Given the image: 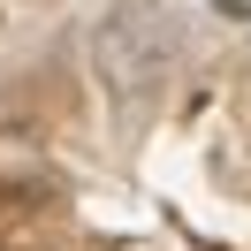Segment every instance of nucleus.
Wrapping results in <instances>:
<instances>
[{
    "label": "nucleus",
    "instance_id": "nucleus-2",
    "mask_svg": "<svg viewBox=\"0 0 251 251\" xmlns=\"http://www.w3.org/2000/svg\"><path fill=\"white\" fill-rule=\"evenodd\" d=\"M213 8H221V16H244V0H213Z\"/></svg>",
    "mask_w": 251,
    "mask_h": 251
},
{
    "label": "nucleus",
    "instance_id": "nucleus-1",
    "mask_svg": "<svg viewBox=\"0 0 251 251\" xmlns=\"http://www.w3.org/2000/svg\"><path fill=\"white\" fill-rule=\"evenodd\" d=\"M190 53V16L175 0H114L92 23V69L114 99H160Z\"/></svg>",
    "mask_w": 251,
    "mask_h": 251
}]
</instances>
